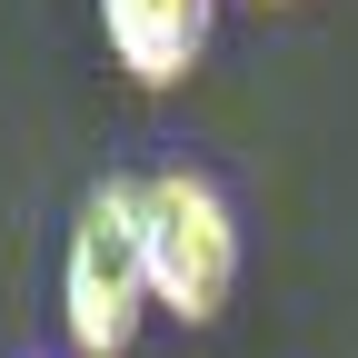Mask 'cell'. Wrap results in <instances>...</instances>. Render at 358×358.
Wrapping results in <instances>:
<instances>
[{"mask_svg":"<svg viewBox=\"0 0 358 358\" xmlns=\"http://www.w3.org/2000/svg\"><path fill=\"white\" fill-rule=\"evenodd\" d=\"M150 239H140V179H100L70 219V259H60V329L80 358H129L150 319Z\"/></svg>","mask_w":358,"mask_h":358,"instance_id":"obj_1","label":"cell"},{"mask_svg":"<svg viewBox=\"0 0 358 358\" xmlns=\"http://www.w3.org/2000/svg\"><path fill=\"white\" fill-rule=\"evenodd\" d=\"M140 239H150V299L169 319L209 329L239 289V219L219 199V179H199V169L140 179Z\"/></svg>","mask_w":358,"mask_h":358,"instance_id":"obj_2","label":"cell"},{"mask_svg":"<svg viewBox=\"0 0 358 358\" xmlns=\"http://www.w3.org/2000/svg\"><path fill=\"white\" fill-rule=\"evenodd\" d=\"M100 30H110V60L140 90H179L219 30V0H100Z\"/></svg>","mask_w":358,"mask_h":358,"instance_id":"obj_3","label":"cell"}]
</instances>
